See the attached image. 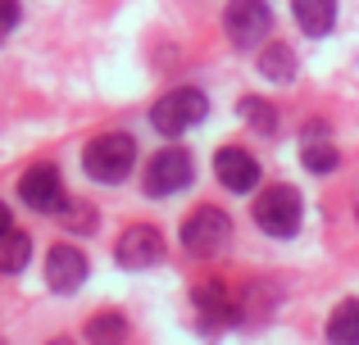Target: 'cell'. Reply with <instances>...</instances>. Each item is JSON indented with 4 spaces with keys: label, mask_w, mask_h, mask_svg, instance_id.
Returning <instances> with one entry per match:
<instances>
[{
    "label": "cell",
    "mask_w": 359,
    "mask_h": 345,
    "mask_svg": "<svg viewBox=\"0 0 359 345\" xmlns=\"http://www.w3.org/2000/svg\"><path fill=\"white\" fill-rule=\"evenodd\" d=\"M27 255H32V241L23 237V232H0V273H18V268L27 264Z\"/></svg>",
    "instance_id": "16"
},
{
    "label": "cell",
    "mask_w": 359,
    "mask_h": 345,
    "mask_svg": "<svg viewBox=\"0 0 359 345\" xmlns=\"http://www.w3.org/2000/svg\"><path fill=\"white\" fill-rule=\"evenodd\" d=\"M118 264L123 268H155L159 259H164V237H159L150 223H137V227H128L118 237Z\"/></svg>",
    "instance_id": "8"
},
{
    "label": "cell",
    "mask_w": 359,
    "mask_h": 345,
    "mask_svg": "<svg viewBox=\"0 0 359 345\" xmlns=\"http://www.w3.org/2000/svg\"><path fill=\"white\" fill-rule=\"evenodd\" d=\"M187 182H191V155L177 150V146L159 150L155 160L146 164V191L150 195H173V191H182Z\"/></svg>",
    "instance_id": "7"
},
{
    "label": "cell",
    "mask_w": 359,
    "mask_h": 345,
    "mask_svg": "<svg viewBox=\"0 0 359 345\" xmlns=\"http://www.w3.org/2000/svg\"><path fill=\"white\" fill-rule=\"evenodd\" d=\"M196 309H201L205 328H223V323H237L241 318V300H232V291L223 282H201L196 286Z\"/></svg>",
    "instance_id": "11"
},
{
    "label": "cell",
    "mask_w": 359,
    "mask_h": 345,
    "mask_svg": "<svg viewBox=\"0 0 359 345\" xmlns=\"http://www.w3.org/2000/svg\"><path fill=\"white\" fill-rule=\"evenodd\" d=\"M255 223H259L269 237H296V227H300V191L287 186V182L259 191L255 195Z\"/></svg>",
    "instance_id": "3"
},
{
    "label": "cell",
    "mask_w": 359,
    "mask_h": 345,
    "mask_svg": "<svg viewBox=\"0 0 359 345\" xmlns=\"http://www.w3.org/2000/svg\"><path fill=\"white\" fill-rule=\"evenodd\" d=\"M259 73L269 82H291L296 78V55H291V45H264L259 50Z\"/></svg>",
    "instance_id": "15"
},
{
    "label": "cell",
    "mask_w": 359,
    "mask_h": 345,
    "mask_svg": "<svg viewBox=\"0 0 359 345\" xmlns=\"http://www.w3.org/2000/svg\"><path fill=\"white\" fill-rule=\"evenodd\" d=\"M18 200H23L27 209H36V213H60L64 209V182H60V173H55L50 164L27 169L23 182H18Z\"/></svg>",
    "instance_id": "6"
},
{
    "label": "cell",
    "mask_w": 359,
    "mask_h": 345,
    "mask_svg": "<svg viewBox=\"0 0 359 345\" xmlns=\"http://www.w3.org/2000/svg\"><path fill=\"white\" fill-rule=\"evenodd\" d=\"M132 164H137V141H132L128 132H105L96 136V141L82 150V169H87L91 182H105L114 186L123 177L132 173Z\"/></svg>",
    "instance_id": "1"
},
{
    "label": "cell",
    "mask_w": 359,
    "mask_h": 345,
    "mask_svg": "<svg viewBox=\"0 0 359 345\" xmlns=\"http://www.w3.org/2000/svg\"><path fill=\"white\" fill-rule=\"evenodd\" d=\"M18 27V0H0V41Z\"/></svg>",
    "instance_id": "19"
},
{
    "label": "cell",
    "mask_w": 359,
    "mask_h": 345,
    "mask_svg": "<svg viewBox=\"0 0 359 345\" xmlns=\"http://www.w3.org/2000/svg\"><path fill=\"white\" fill-rule=\"evenodd\" d=\"M223 32L232 36V45L255 50V45L273 32V9L264 5V0H228V9H223Z\"/></svg>",
    "instance_id": "5"
},
{
    "label": "cell",
    "mask_w": 359,
    "mask_h": 345,
    "mask_svg": "<svg viewBox=\"0 0 359 345\" xmlns=\"http://www.w3.org/2000/svg\"><path fill=\"white\" fill-rule=\"evenodd\" d=\"M46 345H73V341H46Z\"/></svg>",
    "instance_id": "21"
},
{
    "label": "cell",
    "mask_w": 359,
    "mask_h": 345,
    "mask_svg": "<svg viewBox=\"0 0 359 345\" xmlns=\"http://www.w3.org/2000/svg\"><path fill=\"white\" fill-rule=\"evenodd\" d=\"M46 282H50V291L73 295L87 282V255L73 250V246H55L50 255H46Z\"/></svg>",
    "instance_id": "10"
},
{
    "label": "cell",
    "mask_w": 359,
    "mask_h": 345,
    "mask_svg": "<svg viewBox=\"0 0 359 345\" xmlns=\"http://www.w3.org/2000/svg\"><path fill=\"white\" fill-rule=\"evenodd\" d=\"M291 14L305 36H327L337 23V0H291Z\"/></svg>",
    "instance_id": "12"
},
{
    "label": "cell",
    "mask_w": 359,
    "mask_h": 345,
    "mask_svg": "<svg viewBox=\"0 0 359 345\" xmlns=\"http://www.w3.org/2000/svg\"><path fill=\"white\" fill-rule=\"evenodd\" d=\"M205 114H210V105H205L201 91L196 87H177V91H168V96L155 100L150 123H155V132H164V136H182L187 127H196Z\"/></svg>",
    "instance_id": "2"
},
{
    "label": "cell",
    "mask_w": 359,
    "mask_h": 345,
    "mask_svg": "<svg viewBox=\"0 0 359 345\" xmlns=\"http://www.w3.org/2000/svg\"><path fill=\"white\" fill-rule=\"evenodd\" d=\"M337 164H341V160H337V150H332V146L314 141V136L305 141V169H309V173H332Z\"/></svg>",
    "instance_id": "18"
},
{
    "label": "cell",
    "mask_w": 359,
    "mask_h": 345,
    "mask_svg": "<svg viewBox=\"0 0 359 345\" xmlns=\"http://www.w3.org/2000/svg\"><path fill=\"white\" fill-rule=\"evenodd\" d=\"M9 227H14V223H9V209L0 204V232H9Z\"/></svg>",
    "instance_id": "20"
},
{
    "label": "cell",
    "mask_w": 359,
    "mask_h": 345,
    "mask_svg": "<svg viewBox=\"0 0 359 345\" xmlns=\"http://www.w3.org/2000/svg\"><path fill=\"white\" fill-rule=\"evenodd\" d=\"M237 109H241V118L255 127V132H264V136H278V109H273L269 100H259V96H245Z\"/></svg>",
    "instance_id": "17"
},
{
    "label": "cell",
    "mask_w": 359,
    "mask_h": 345,
    "mask_svg": "<svg viewBox=\"0 0 359 345\" xmlns=\"http://www.w3.org/2000/svg\"><path fill=\"white\" fill-rule=\"evenodd\" d=\"M214 173H219V182L228 186V191H255L259 186V164H255L250 150H241V146H223L219 155H214Z\"/></svg>",
    "instance_id": "9"
},
{
    "label": "cell",
    "mask_w": 359,
    "mask_h": 345,
    "mask_svg": "<svg viewBox=\"0 0 359 345\" xmlns=\"http://www.w3.org/2000/svg\"><path fill=\"white\" fill-rule=\"evenodd\" d=\"M327 341L332 345H359V300H341L327 318Z\"/></svg>",
    "instance_id": "13"
},
{
    "label": "cell",
    "mask_w": 359,
    "mask_h": 345,
    "mask_svg": "<svg viewBox=\"0 0 359 345\" xmlns=\"http://www.w3.org/2000/svg\"><path fill=\"white\" fill-rule=\"evenodd\" d=\"M228 241H232V218L219 204H201V209H191V218L182 223V246L201 259L219 255Z\"/></svg>",
    "instance_id": "4"
},
{
    "label": "cell",
    "mask_w": 359,
    "mask_h": 345,
    "mask_svg": "<svg viewBox=\"0 0 359 345\" xmlns=\"http://www.w3.org/2000/svg\"><path fill=\"white\" fill-rule=\"evenodd\" d=\"M82 337H87V345H123L128 341V318L123 314H96V318H87Z\"/></svg>",
    "instance_id": "14"
}]
</instances>
